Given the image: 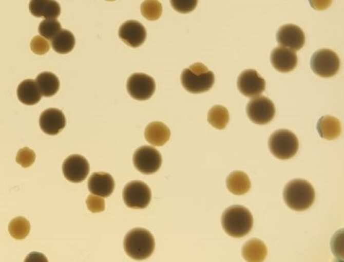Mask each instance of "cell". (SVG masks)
Returning <instances> with one entry per match:
<instances>
[{"mask_svg":"<svg viewBox=\"0 0 344 262\" xmlns=\"http://www.w3.org/2000/svg\"><path fill=\"white\" fill-rule=\"evenodd\" d=\"M221 223L228 235L240 238L250 232L253 227V218L247 209L235 205L229 207L223 213Z\"/></svg>","mask_w":344,"mask_h":262,"instance_id":"cell-1","label":"cell"},{"mask_svg":"<svg viewBox=\"0 0 344 262\" xmlns=\"http://www.w3.org/2000/svg\"><path fill=\"white\" fill-rule=\"evenodd\" d=\"M283 198L290 208L301 211L312 205L315 199V191L309 182L296 179L290 181L285 186Z\"/></svg>","mask_w":344,"mask_h":262,"instance_id":"cell-2","label":"cell"},{"mask_svg":"<svg viewBox=\"0 0 344 262\" xmlns=\"http://www.w3.org/2000/svg\"><path fill=\"white\" fill-rule=\"evenodd\" d=\"M155 239L151 233L143 228L131 230L124 239L126 254L133 259L142 260L149 257L155 249Z\"/></svg>","mask_w":344,"mask_h":262,"instance_id":"cell-3","label":"cell"},{"mask_svg":"<svg viewBox=\"0 0 344 262\" xmlns=\"http://www.w3.org/2000/svg\"><path fill=\"white\" fill-rule=\"evenodd\" d=\"M215 81L214 74L201 63H196L185 68L181 74V82L188 91L198 93L209 90Z\"/></svg>","mask_w":344,"mask_h":262,"instance_id":"cell-4","label":"cell"},{"mask_svg":"<svg viewBox=\"0 0 344 262\" xmlns=\"http://www.w3.org/2000/svg\"><path fill=\"white\" fill-rule=\"evenodd\" d=\"M269 149L276 158L288 159L294 157L298 149V140L295 135L287 129H279L270 137Z\"/></svg>","mask_w":344,"mask_h":262,"instance_id":"cell-5","label":"cell"},{"mask_svg":"<svg viewBox=\"0 0 344 262\" xmlns=\"http://www.w3.org/2000/svg\"><path fill=\"white\" fill-rule=\"evenodd\" d=\"M311 67L318 76L328 78L338 72L340 61L337 54L329 49H321L314 53L311 59Z\"/></svg>","mask_w":344,"mask_h":262,"instance_id":"cell-6","label":"cell"},{"mask_svg":"<svg viewBox=\"0 0 344 262\" xmlns=\"http://www.w3.org/2000/svg\"><path fill=\"white\" fill-rule=\"evenodd\" d=\"M123 198L126 205L132 209H143L147 207L151 199L148 186L141 181H132L124 188Z\"/></svg>","mask_w":344,"mask_h":262,"instance_id":"cell-7","label":"cell"},{"mask_svg":"<svg viewBox=\"0 0 344 262\" xmlns=\"http://www.w3.org/2000/svg\"><path fill=\"white\" fill-rule=\"evenodd\" d=\"M136 168L144 174L156 172L162 164V157L155 148L148 145L141 146L136 149L133 156Z\"/></svg>","mask_w":344,"mask_h":262,"instance_id":"cell-8","label":"cell"},{"mask_svg":"<svg viewBox=\"0 0 344 262\" xmlns=\"http://www.w3.org/2000/svg\"><path fill=\"white\" fill-rule=\"evenodd\" d=\"M246 113L249 119L258 124H265L270 122L275 114L273 102L263 96L253 98L246 106Z\"/></svg>","mask_w":344,"mask_h":262,"instance_id":"cell-9","label":"cell"},{"mask_svg":"<svg viewBox=\"0 0 344 262\" xmlns=\"http://www.w3.org/2000/svg\"><path fill=\"white\" fill-rule=\"evenodd\" d=\"M156 84L154 79L143 73H135L127 82V89L129 95L135 99L145 100L154 93Z\"/></svg>","mask_w":344,"mask_h":262,"instance_id":"cell-10","label":"cell"},{"mask_svg":"<svg viewBox=\"0 0 344 262\" xmlns=\"http://www.w3.org/2000/svg\"><path fill=\"white\" fill-rule=\"evenodd\" d=\"M62 171L69 181L78 183L83 181L89 172V164L83 156L79 154L69 156L64 161Z\"/></svg>","mask_w":344,"mask_h":262,"instance_id":"cell-11","label":"cell"},{"mask_svg":"<svg viewBox=\"0 0 344 262\" xmlns=\"http://www.w3.org/2000/svg\"><path fill=\"white\" fill-rule=\"evenodd\" d=\"M237 87L241 93L248 97L260 95L265 88V82L254 69H246L239 75Z\"/></svg>","mask_w":344,"mask_h":262,"instance_id":"cell-12","label":"cell"},{"mask_svg":"<svg viewBox=\"0 0 344 262\" xmlns=\"http://www.w3.org/2000/svg\"><path fill=\"white\" fill-rule=\"evenodd\" d=\"M276 40L283 47L297 51L304 44L305 35L299 26L288 24L279 28L276 33Z\"/></svg>","mask_w":344,"mask_h":262,"instance_id":"cell-13","label":"cell"},{"mask_svg":"<svg viewBox=\"0 0 344 262\" xmlns=\"http://www.w3.org/2000/svg\"><path fill=\"white\" fill-rule=\"evenodd\" d=\"M120 38L131 47H138L146 38V31L143 25L135 20H129L123 23L119 30Z\"/></svg>","mask_w":344,"mask_h":262,"instance_id":"cell-14","label":"cell"},{"mask_svg":"<svg viewBox=\"0 0 344 262\" xmlns=\"http://www.w3.org/2000/svg\"><path fill=\"white\" fill-rule=\"evenodd\" d=\"M39 123L41 128L44 133L54 135L59 133L64 128L66 119L62 110L50 108L42 113Z\"/></svg>","mask_w":344,"mask_h":262,"instance_id":"cell-15","label":"cell"},{"mask_svg":"<svg viewBox=\"0 0 344 262\" xmlns=\"http://www.w3.org/2000/svg\"><path fill=\"white\" fill-rule=\"evenodd\" d=\"M297 56L293 50L284 47L274 48L271 54V62L278 71L287 72L293 70L297 64Z\"/></svg>","mask_w":344,"mask_h":262,"instance_id":"cell-16","label":"cell"},{"mask_svg":"<svg viewBox=\"0 0 344 262\" xmlns=\"http://www.w3.org/2000/svg\"><path fill=\"white\" fill-rule=\"evenodd\" d=\"M89 191L93 194L107 197L112 193L114 181L112 177L105 172L93 173L88 180Z\"/></svg>","mask_w":344,"mask_h":262,"instance_id":"cell-17","label":"cell"},{"mask_svg":"<svg viewBox=\"0 0 344 262\" xmlns=\"http://www.w3.org/2000/svg\"><path fill=\"white\" fill-rule=\"evenodd\" d=\"M29 9L33 15L46 19L57 18L61 13L59 4L55 1L52 0L31 1L29 3Z\"/></svg>","mask_w":344,"mask_h":262,"instance_id":"cell-18","label":"cell"},{"mask_svg":"<svg viewBox=\"0 0 344 262\" xmlns=\"http://www.w3.org/2000/svg\"><path fill=\"white\" fill-rule=\"evenodd\" d=\"M144 136L150 144L159 146L164 145L169 140L170 132L163 123L154 121L148 124L145 128Z\"/></svg>","mask_w":344,"mask_h":262,"instance_id":"cell-19","label":"cell"},{"mask_svg":"<svg viewBox=\"0 0 344 262\" xmlns=\"http://www.w3.org/2000/svg\"><path fill=\"white\" fill-rule=\"evenodd\" d=\"M41 93L36 82L33 79H26L22 81L17 88L18 100L26 105H34L41 99Z\"/></svg>","mask_w":344,"mask_h":262,"instance_id":"cell-20","label":"cell"},{"mask_svg":"<svg viewBox=\"0 0 344 262\" xmlns=\"http://www.w3.org/2000/svg\"><path fill=\"white\" fill-rule=\"evenodd\" d=\"M242 254L247 261H262L266 256L267 248L261 240L256 238L252 239L243 246Z\"/></svg>","mask_w":344,"mask_h":262,"instance_id":"cell-21","label":"cell"},{"mask_svg":"<svg viewBox=\"0 0 344 262\" xmlns=\"http://www.w3.org/2000/svg\"><path fill=\"white\" fill-rule=\"evenodd\" d=\"M317 129L322 138L327 140L334 139L340 134V123L339 120L334 117L322 116L318 121Z\"/></svg>","mask_w":344,"mask_h":262,"instance_id":"cell-22","label":"cell"},{"mask_svg":"<svg viewBox=\"0 0 344 262\" xmlns=\"http://www.w3.org/2000/svg\"><path fill=\"white\" fill-rule=\"evenodd\" d=\"M226 185L228 190L235 195H243L251 188L250 180L245 173L236 171L231 173L227 177Z\"/></svg>","mask_w":344,"mask_h":262,"instance_id":"cell-23","label":"cell"},{"mask_svg":"<svg viewBox=\"0 0 344 262\" xmlns=\"http://www.w3.org/2000/svg\"><path fill=\"white\" fill-rule=\"evenodd\" d=\"M35 81L41 95L45 97L54 95L59 90L60 81L53 73L44 71L38 74Z\"/></svg>","mask_w":344,"mask_h":262,"instance_id":"cell-24","label":"cell"},{"mask_svg":"<svg viewBox=\"0 0 344 262\" xmlns=\"http://www.w3.org/2000/svg\"><path fill=\"white\" fill-rule=\"evenodd\" d=\"M73 34L70 31L62 29L51 40L53 50L59 53L65 54L71 51L75 45Z\"/></svg>","mask_w":344,"mask_h":262,"instance_id":"cell-25","label":"cell"},{"mask_svg":"<svg viewBox=\"0 0 344 262\" xmlns=\"http://www.w3.org/2000/svg\"><path fill=\"white\" fill-rule=\"evenodd\" d=\"M207 121L210 124L217 129H224L229 121V114L226 108L216 105L209 110Z\"/></svg>","mask_w":344,"mask_h":262,"instance_id":"cell-26","label":"cell"},{"mask_svg":"<svg viewBox=\"0 0 344 262\" xmlns=\"http://www.w3.org/2000/svg\"><path fill=\"white\" fill-rule=\"evenodd\" d=\"M30 230L29 221L22 216L13 218L8 225V231L10 235L16 239L25 238L28 235Z\"/></svg>","mask_w":344,"mask_h":262,"instance_id":"cell-27","label":"cell"},{"mask_svg":"<svg viewBox=\"0 0 344 262\" xmlns=\"http://www.w3.org/2000/svg\"><path fill=\"white\" fill-rule=\"evenodd\" d=\"M142 15L147 20H158L162 14V7L158 1H145L141 5Z\"/></svg>","mask_w":344,"mask_h":262,"instance_id":"cell-28","label":"cell"},{"mask_svg":"<svg viewBox=\"0 0 344 262\" xmlns=\"http://www.w3.org/2000/svg\"><path fill=\"white\" fill-rule=\"evenodd\" d=\"M60 23L55 19H45L39 26V33L48 40H52L61 30Z\"/></svg>","mask_w":344,"mask_h":262,"instance_id":"cell-29","label":"cell"},{"mask_svg":"<svg viewBox=\"0 0 344 262\" xmlns=\"http://www.w3.org/2000/svg\"><path fill=\"white\" fill-rule=\"evenodd\" d=\"M34 151L27 147L20 149L17 153L16 161L23 167L31 165L35 161Z\"/></svg>","mask_w":344,"mask_h":262,"instance_id":"cell-30","label":"cell"},{"mask_svg":"<svg viewBox=\"0 0 344 262\" xmlns=\"http://www.w3.org/2000/svg\"><path fill=\"white\" fill-rule=\"evenodd\" d=\"M30 47L32 52L39 55L46 53L50 49L49 42L40 35L33 37L31 41Z\"/></svg>","mask_w":344,"mask_h":262,"instance_id":"cell-31","label":"cell"},{"mask_svg":"<svg viewBox=\"0 0 344 262\" xmlns=\"http://www.w3.org/2000/svg\"><path fill=\"white\" fill-rule=\"evenodd\" d=\"M173 8L182 13H188L196 8L198 1L192 0L170 1Z\"/></svg>","mask_w":344,"mask_h":262,"instance_id":"cell-32","label":"cell"},{"mask_svg":"<svg viewBox=\"0 0 344 262\" xmlns=\"http://www.w3.org/2000/svg\"><path fill=\"white\" fill-rule=\"evenodd\" d=\"M88 209L92 213L102 212L105 209V201L101 197L93 195H88L86 200Z\"/></svg>","mask_w":344,"mask_h":262,"instance_id":"cell-33","label":"cell"},{"mask_svg":"<svg viewBox=\"0 0 344 262\" xmlns=\"http://www.w3.org/2000/svg\"><path fill=\"white\" fill-rule=\"evenodd\" d=\"M43 254L39 252H31L26 257L25 261H47Z\"/></svg>","mask_w":344,"mask_h":262,"instance_id":"cell-34","label":"cell"}]
</instances>
